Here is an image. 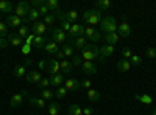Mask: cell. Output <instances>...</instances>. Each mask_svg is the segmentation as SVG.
Here are the masks:
<instances>
[{
  "mask_svg": "<svg viewBox=\"0 0 156 115\" xmlns=\"http://www.w3.org/2000/svg\"><path fill=\"white\" fill-rule=\"evenodd\" d=\"M81 56L84 61H98V62H105L106 59L101 56L100 53V47H97V44H87L83 50H81Z\"/></svg>",
  "mask_w": 156,
  "mask_h": 115,
  "instance_id": "1",
  "label": "cell"
},
{
  "mask_svg": "<svg viewBox=\"0 0 156 115\" xmlns=\"http://www.w3.org/2000/svg\"><path fill=\"white\" fill-rule=\"evenodd\" d=\"M103 16H101V11L98 9H87L83 12V22L87 23L89 27H94V25H98L101 22Z\"/></svg>",
  "mask_w": 156,
  "mask_h": 115,
  "instance_id": "2",
  "label": "cell"
},
{
  "mask_svg": "<svg viewBox=\"0 0 156 115\" xmlns=\"http://www.w3.org/2000/svg\"><path fill=\"white\" fill-rule=\"evenodd\" d=\"M100 28L103 30V33H105V34H108V33H117L119 25H117V22H115V19L112 16H108V17H103L101 19Z\"/></svg>",
  "mask_w": 156,
  "mask_h": 115,
  "instance_id": "3",
  "label": "cell"
},
{
  "mask_svg": "<svg viewBox=\"0 0 156 115\" xmlns=\"http://www.w3.org/2000/svg\"><path fill=\"white\" fill-rule=\"evenodd\" d=\"M5 23L8 25V27H12V28H20L22 25H28L30 22H28L27 17L22 19V17H19L16 14H9V16H6V22Z\"/></svg>",
  "mask_w": 156,
  "mask_h": 115,
  "instance_id": "4",
  "label": "cell"
},
{
  "mask_svg": "<svg viewBox=\"0 0 156 115\" xmlns=\"http://www.w3.org/2000/svg\"><path fill=\"white\" fill-rule=\"evenodd\" d=\"M87 41H90V44H97L98 41H101V33L97 31L94 27H84V34H83Z\"/></svg>",
  "mask_w": 156,
  "mask_h": 115,
  "instance_id": "5",
  "label": "cell"
},
{
  "mask_svg": "<svg viewBox=\"0 0 156 115\" xmlns=\"http://www.w3.org/2000/svg\"><path fill=\"white\" fill-rule=\"evenodd\" d=\"M50 39H51V41H55L58 45H59V44L64 45V44L67 42V34L64 33L59 27H55L53 30H51V33H50Z\"/></svg>",
  "mask_w": 156,
  "mask_h": 115,
  "instance_id": "6",
  "label": "cell"
},
{
  "mask_svg": "<svg viewBox=\"0 0 156 115\" xmlns=\"http://www.w3.org/2000/svg\"><path fill=\"white\" fill-rule=\"evenodd\" d=\"M30 9H31V3L25 2V0H20V2L16 5V16H19V17L25 19V17L28 16Z\"/></svg>",
  "mask_w": 156,
  "mask_h": 115,
  "instance_id": "7",
  "label": "cell"
},
{
  "mask_svg": "<svg viewBox=\"0 0 156 115\" xmlns=\"http://www.w3.org/2000/svg\"><path fill=\"white\" fill-rule=\"evenodd\" d=\"M84 34V25H80V23H72V28L67 34V39H76V37H80Z\"/></svg>",
  "mask_w": 156,
  "mask_h": 115,
  "instance_id": "8",
  "label": "cell"
},
{
  "mask_svg": "<svg viewBox=\"0 0 156 115\" xmlns=\"http://www.w3.org/2000/svg\"><path fill=\"white\" fill-rule=\"evenodd\" d=\"M64 87L67 89V92H76L78 89H81V81H78L75 78H67L64 81Z\"/></svg>",
  "mask_w": 156,
  "mask_h": 115,
  "instance_id": "9",
  "label": "cell"
},
{
  "mask_svg": "<svg viewBox=\"0 0 156 115\" xmlns=\"http://www.w3.org/2000/svg\"><path fill=\"white\" fill-rule=\"evenodd\" d=\"M27 96V90H23L22 93H14L11 96V100H9V106L14 109V107H19L22 103H23V98Z\"/></svg>",
  "mask_w": 156,
  "mask_h": 115,
  "instance_id": "10",
  "label": "cell"
},
{
  "mask_svg": "<svg viewBox=\"0 0 156 115\" xmlns=\"http://www.w3.org/2000/svg\"><path fill=\"white\" fill-rule=\"evenodd\" d=\"M45 31H47V25L44 22H34L31 25V33L36 34V36H45Z\"/></svg>",
  "mask_w": 156,
  "mask_h": 115,
  "instance_id": "11",
  "label": "cell"
},
{
  "mask_svg": "<svg viewBox=\"0 0 156 115\" xmlns=\"http://www.w3.org/2000/svg\"><path fill=\"white\" fill-rule=\"evenodd\" d=\"M50 75H56V73H61V67H59V61L56 59H50L47 61V69H45Z\"/></svg>",
  "mask_w": 156,
  "mask_h": 115,
  "instance_id": "12",
  "label": "cell"
},
{
  "mask_svg": "<svg viewBox=\"0 0 156 115\" xmlns=\"http://www.w3.org/2000/svg\"><path fill=\"white\" fill-rule=\"evenodd\" d=\"M64 81H66V75H62V73H56V75H51L50 76V86H53V87H61L64 84Z\"/></svg>",
  "mask_w": 156,
  "mask_h": 115,
  "instance_id": "13",
  "label": "cell"
},
{
  "mask_svg": "<svg viewBox=\"0 0 156 115\" xmlns=\"http://www.w3.org/2000/svg\"><path fill=\"white\" fill-rule=\"evenodd\" d=\"M81 70H83L84 75H95V73H97L95 64H94V62H90V61H83V64H81Z\"/></svg>",
  "mask_w": 156,
  "mask_h": 115,
  "instance_id": "14",
  "label": "cell"
},
{
  "mask_svg": "<svg viewBox=\"0 0 156 115\" xmlns=\"http://www.w3.org/2000/svg\"><path fill=\"white\" fill-rule=\"evenodd\" d=\"M25 78H27V81H28L30 84H39V83H41V79L44 78V76L41 75V72L33 70V72H28Z\"/></svg>",
  "mask_w": 156,
  "mask_h": 115,
  "instance_id": "15",
  "label": "cell"
},
{
  "mask_svg": "<svg viewBox=\"0 0 156 115\" xmlns=\"http://www.w3.org/2000/svg\"><path fill=\"white\" fill-rule=\"evenodd\" d=\"M6 41H8V44H11L12 47H22V45L25 44V41L22 39V37L17 36V33H11V34H8Z\"/></svg>",
  "mask_w": 156,
  "mask_h": 115,
  "instance_id": "16",
  "label": "cell"
},
{
  "mask_svg": "<svg viewBox=\"0 0 156 115\" xmlns=\"http://www.w3.org/2000/svg\"><path fill=\"white\" fill-rule=\"evenodd\" d=\"M117 34L122 36V37H128L129 34H131V27H129V23L126 20H123L119 25V28H117Z\"/></svg>",
  "mask_w": 156,
  "mask_h": 115,
  "instance_id": "17",
  "label": "cell"
},
{
  "mask_svg": "<svg viewBox=\"0 0 156 115\" xmlns=\"http://www.w3.org/2000/svg\"><path fill=\"white\" fill-rule=\"evenodd\" d=\"M44 50H45V52L48 53V55H56V52H58V50H61L59 48V45L55 42V41H51L50 39V37H48V41H47V44H45V47H44Z\"/></svg>",
  "mask_w": 156,
  "mask_h": 115,
  "instance_id": "18",
  "label": "cell"
},
{
  "mask_svg": "<svg viewBox=\"0 0 156 115\" xmlns=\"http://www.w3.org/2000/svg\"><path fill=\"white\" fill-rule=\"evenodd\" d=\"M28 103L31 104V106H34V107H37V109H45V106H47V101L45 100H42V98H37V96H30L28 98Z\"/></svg>",
  "mask_w": 156,
  "mask_h": 115,
  "instance_id": "19",
  "label": "cell"
},
{
  "mask_svg": "<svg viewBox=\"0 0 156 115\" xmlns=\"http://www.w3.org/2000/svg\"><path fill=\"white\" fill-rule=\"evenodd\" d=\"M61 50H62V53H64V56H66V58L73 56V55H75V48H73L72 39H67V42L61 47Z\"/></svg>",
  "mask_w": 156,
  "mask_h": 115,
  "instance_id": "20",
  "label": "cell"
},
{
  "mask_svg": "<svg viewBox=\"0 0 156 115\" xmlns=\"http://www.w3.org/2000/svg\"><path fill=\"white\" fill-rule=\"evenodd\" d=\"M47 41H48V37H45V36H36V37H34V42H33L31 47H33L34 50H41V48L45 47Z\"/></svg>",
  "mask_w": 156,
  "mask_h": 115,
  "instance_id": "21",
  "label": "cell"
},
{
  "mask_svg": "<svg viewBox=\"0 0 156 115\" xmlns=\"http://www.w3.org/2000/svg\"><path fill=\"white\" fill-rule=\"evenodd\" d=\"M59 67H61V73L62 75H69L72 70H73V67H72V62L66 58V59H62V61H59Z\"/></svg>",
  "mask_w": 156,
  "mask_h": 115,
  "instance_id": "22",
  "label": "cell"
},
{
  "mask_svg": "<svg viewBox=\"0 0 156 115\" xmlns=\"http://www.w3.org/2000/svg\"><path fill=\"white\" fill-rule=\"evenodd\" d=\"M103 41H105V44H109V45H115L117 42H119V34L117 33H108L101 37Z\"/></svg>",
  "mask_w": 156,
  "mask_h": 115,
  "instance_id": "23",
  "label": "cell"
},
{
  "mask_svg": "<svg viewBox=\"0 0 156 115\" xmlns=\"http://www.w3.org/2000/svg\"><path fill=\"white\" fill-rule=\"evenodd\" d=\"M72 44H73V48L75 50H83L87 45V39H86L84 36H80V37H76V39H73Z\"/></svg>",
  "mask_w": 156,
  "mask_h": 115,
  "instance_id": "24",
  "label": "cell"
},
{
  "mask_svg": "<svg viewBox=\"0 0 156 115\" xmlns=\"http://www.w3.org/2000/svg\"><path fill=\"white\" fill-rule=\"evenodd\" d=\"M100 53H101V56L103 58H109L112 53H114V45H109V44H103L101 47H100Z\"/></svg>",
  "mask_w": 156,
  "mask_h": 115,
  "instance_id": "25",
  "label": "cell"
},
{
  "mask_svg": "<svg viewBox=\"0 0 156 115\" xmlns=\"http://www.w3.org/2000/svg\"><path fill=\"white\" fill-rule=\"evenodd\" d=\"M12 73H14L16 78H23V76H27V67L22 66V64H17V66L14 67V70H12Z\"/></svg>",
  "mask_w": 156,
  "mask_h": 115,
  "instance_id": "26",
  "label": "cell"
},
{
  "mask_svg": "<svg viewBox=\"0 0 156 115\" xmlns=\"http://www.w3.org/2000/svg\"><path fill=\"white\" fill-rule=\"evenodd\" d=\"M131 62H129L128 59H120L119 62H117V70L119 72H128V70H131Z\"/></svg>",
  "mask_w": 156,
  "mask_h": 115,
  "instance_id": "27",
  "label": "cell"
},
{
  "mask_svg": "<svg viewBox=\"0 0 156 115\" xmlns=\"http://www.w3.org/2000/svg\"><path fill=\"white\" fill-rule=\"evenodd\" d=\"M87 98L90 101H94V103H98V101L101 100V93L98 90H95V89H89L87 90Z\"/></svg>",
  "mask_w": 156,
  "mask_h": 115,
  "instance_id": "28",
  "label": "cell"
},
{
  "mask_svg": "<svg viewBox=\"0 0 156 115\" xmlns=\"http://www.w3.org/2000/svg\"><path fill=\"white\" fill-rule=\"evenodd\" d=\"M59 109H61V106H59L58 101H51L48 109H47V113L48 115H58L59 113Z\"/></svg>",
  "mask_w": 156,
  "mask_h": 115,
  "instance_id": "29",
  "label": "cell"
},
{
  "mask_svg": "<svg viewBox=\"0 0 156 115\" xmlns=\"http://www.w3.org/2000/svg\"><path fill=\"white\" fill-rule=\"evenodd\" d=\"M95 6H97V9L98 11H106V9H109L111 8V2L109 0H98V2L95 3Z\"/></svg>",
  "mask_w": 156,
  "mask_h": 115,
  "instance_id": "30",
  "label": "cell"
},
{
  "mask_svg": "<svg viewBox=\"0 0 156 115\" xmlns=\"http://www.w3.org/2000/svg\"><path fill=\"white\" fill-rule=\"evenodd\" d=\"M12 11V3L8 0H0V12H11Z\"/></svg>",
  "mask_w": 156,
  "mask_h": 115,
  "instance_id": "31",
  "label": "cell"
},
{
  "mask_svg": "<svg viewBox=\"0 0 156 115\" xmlns=\"http://www.w3.org/2000/svg\"><path fill=\"white\" fill-rule=\"evenodd\" d=\"M66 20L70 22V23H76V20H78V11H75V9L67 11L66 12Z\"/></svg>",
  "mask_w": 156,
  "mask_h": 115,
  "instance_id": "32",
  "label": "cell"
},
{
  "mask_svg": "<svg viewBox=\"0 0 156 115\" xmlns=\"http://www.w3.org/2000/svg\"><path fill=\"white\" fill-rule=\"evenodd\" d=\"M83 61H84V59H83L81 53H75V55L72 56V61H70V62H72V67H73V69H75V67H80L81 64H83Z\"/></svg>",
  "mask_w": 156,
  "mask_h": 115,
  "instance_id": "33",
  "label": "cell"
},
{
  "mask_svg": "<svg viewBox=\"0 0 156 115\" xmlns=\"http://www.w3.org/2000/svg\"><path fill=\"white\" fill-rule=\"evenodd\" d=\"M45 5L48 6L50 12H56L59 9V2L58 0H45Z\"/></svg>",
  "mask_w": 156,
  "mask_h": 115,
  "instance_id": "34",
  "label": "cell"
},
{
  "mask_svg": "<svg viewBox=\"0 0 156 115\" xmlns=\"http://www.w3.org/2000/svg\"><path fill=\"white\" fill-rule=\"evenodd\" d=\"M28 34H30V27L28 25H22L20 28H17V36L22 37L23 41H25V37H27Z\"/></svg>",
  "mask_w": 156,
  "mask_h": 115,
  "instance_id": "35",
  "label": "cell"
},
{
  "mask_svg": "<svg viewBox=\"0 0 156 115\" xmlns=\"http://www.w3.org/2000/svg\"><path fill=\"white\" fill-rule=\"evenodd\" d=\"M136 100H139L142 104H147V106H150V104L153 103V98H151L150 95H147V93H144V95H136Z\"/></svg>",
  "mask_w": 156,
  "mask_h": 115,
  "instance_id": "36",
  "label": "cell"
},
{
  "mask_svg": "<svg viewBox=\"0 0 156 115\" xmlns=\"http://www.w3.org/2000/svg\"><path fill=\"white\" fill-rule=\"evenodd\" d=\"M53 96H55V93L51 90H48V89H42L41 90V98L45 101H53Z\"/></svg>",
  "mask_w": 156,
  "mask_h": 115,
  "instance_id": "37",
  "label": "cell"
},
{
  "mask_svg": "<svg viewBox=\"0 0 156 115\" xmlns=\"http://www.w3.org/2000/svg\"><path fill=\"white\" fill-rule=\"evenodd\" d=\"M41 17V14L37 12V9H34V8H31L30 9V12H28V16H27V19H28V22H37V19Z\"/></svg>",
  "mask_w": 156,
  "mask_h": 115,
  "instance_id": "38",
  "label": "cell"
},
{
  "mask_svg": "<svg viewBox=\"0 0 156 115\" xmlns=\"http://www.w3.org/2000/svg\"><path fill=\"white\" fill-rule=\"evenodd\" d=\"M69 115H83V107H80L78 104H72L67 110Z\"/></svg>",
  "mask_w": 156,
  "mask_h": 115,
  "instance_id": "39",
  "label": "cell"
},
{
  "mask_svg": "<svg viewBox=\"0 0 156 115\" xmlns=\"http://www.w3.org/2000/svg\"><path fill=\"white\" fill-rule=\"evenodd\" d=\"M66 95H67V89H66V87H58V89H56V92H55V96H56L58 100H62V98H66Z\"/></svg>",
  "mask_w": 156,
  "mask_h": 115,
  "instance_id": "40",
  "label": "cell"
},
{
  "mask_svg": "<svg viewBox=\"0 0 156 115\" xmlns=\"http://www.w3.org/2000/svg\"><path fill=\"white\" fill-rule=\"evenodd\" d=\"M45 25H53L55 22H56V16L53 14V12H50V14H47L45 17H44V20H42Z\"/></svg>",
  "mask_w": 156,
  "mask_h": 115,
  "instance_id": "41",
  "label": "cell"
},
{
  "mask_svg": "<svg viewBox=\"0 0 156 115\" xmlns=\"http://www.w3.org/2000/svg\"><path fill=\"white\" fill-rule=\"evenodd\" d=\"M0 37H3V39L8 37V25L3 22H0Z\"/></svg>",
  "mask_w": 156,
  "mask_h": 115,
  "instance_id": "42",
  "label": "cell"
},
{
  "mask_svg": "<svg viewBox=\"0 0 156 115\" xmlns=\"http://www.w3.org/2000/svg\"><path fill=\"white\" fill-rule=\"evenodd\" d=\"M133 55H134V53H133V50H131V48H128V47H125V48L122 50V56H123V59H128V61H129V59L133 58Z\"/></svg>",
  "mask_w": 156,
  "mask_h": 115,
  "instance_id": "43",
  "label": "cell"
},
{
  "mask_svg": "<svg viewBox=\"0 0 156 115\" xmlns=\"http://www.w3.org/2000/svg\"><path fill=\"white\" fill-rule=\"evenodd\" d=\"M59 28H61L64 33H66V34H69V31H70V28H72V23H70V22H67V20H62Z\"/></svg>",
  "mask_w": 156,
  "mask_h": 115,
  "instance_id": "44",
  "label": "cell"
},
{
  "mask_svg": "<svg viewBox=\"0 0 156 115\" xmlns=\"http://www.w3.org/2000/svg\"><path fill=\"white\" fill-rule=\"evenodd\" d=\"M20 48H22L20 52H22V55H23L25 58H27V56H28V55L31 53V50H33V47H31V45H28V44H23V45H22Z\"/></svg>",
  "mask_w": 156,
  "mask_h": 115,
  "instance_id": "45",
  "label": "cell"
},
{
  "mask_svg": "<svg viewBox=\"0 0 156 115\" xmlns=\"http://www.w3.org/2000/svg\"><path fill=\"white\" fill-rule=\"evenodd\" d=\"M129 62H131V66H136V67H139L140 64H142V59H140V56H139V55H133V58L129 59Z\"/></svg>",
  "mask_w": 156,
  "mask_h": 115,
  "instance_id": "46",
  "label": "cell"
},
{
  "mask_svg": "<svg viewBox=\"0 0 156 115\" xmlns=\"http://www.w3.org/2000/svg\"><path fill=\"white\" fill-rule=\"evenodd\" d=\"M37 12H39V14H41L42 17H45L47 14H50V9H48V6H47V5L44 3V5L41 6V8H37Z\"/></svg>",
  "mask_w": 156,
  "mask_h": 115,
  "instance_id": "47",
  "label": "cell"
},
{
  "mask_svg": "<svg viewBox=\"0 0 156 115\" xmlns=\"http://www.w3.org/2000/svg\"><path fill=\"white\" fill-rule=\"evenodd\" d=\"M145 53H147V56H148L150 59H154V58H156V48H154V47H148V48L145 50Z\"/></svg>",
  "mask_w": 156,
  "mask_h": 115,
  "instance_id": "48",
  "label": "cell"
},
{
  "mask_svg": "<svg viewBox=\"0 0 156 115\" xmlns=\"http://www.w3.org/2000/svg\"><path fill=\"white\" fill-rule=\"evenodd\" d=\"M39 87H42V89H48L50 87V78H42L41 83H39Z\"/></svg>",
  "mask_w": 156,
  "mask_h": 115,
  "instance_id": "49",
  "label": "cell"
},
{
  "mask_svg": "<svg viewBox=\"0 0 156 115\" xmlns=\"http://www.w3.org/2000/svg\"><path fill=\"white\" fill-rule=\"evenodd\" d=\"M81 87L86 89V90H89V89L92 87V81H90V79H83L81 81Z\"/></svg>",
  "mask_w": 156,
  "mask_h": 115,
  "instance_id": "50",
  "label": "cell"
},
{
  "mask_svg": "<svg viewBox=\"0 0 156 115\" xmlns=\"http://www.w3.org/2000/svg\"><path fill=\"white\" fill-rule=\"evenodd\" d=\"M34 37H36V34H33V33H30L27 37H25V44H28V45H33V42H34Z\"/></svg>",
  "mask_w": 156,
  "mask_h": 115,
  "instance_id": "51",
  "label": "cell"
},
{
  "mask_svg": "<svg viewBox=\"0 0 156 115\" xmlns=\"http://www.w3.org/2000/svg\"><path fill=\"white\" fill-rule=\"evenodd\" d=\"M44 3H45V0H33L31 6H34V9H37V8H41Z\"/></svg>",
  "mask_w": 156,
  "mask_h": 115,
  "instance_id": "52",
  "label": "cell"
},
{
  "mask_svg": "<svg viewBox=\"0 0 156 115\" xmlns=\"http://www.w3.org/2000/svg\"><path fill=\"white\" fill-rule=\"evenodd\" d=\"M55 58H56V61H62V59H66V56H64V53H62V50H58L56 55H55Z\"/></svg>",
  "mask_w": 156,
  "mask_h": 115,
  "instance_id": "53",
  "label": "cell"
},
{
  "mask_svg": "<svg viewBox=\"0 0 156 115\" xmlns=\"http://www.w3.org/2000/svg\"><path fill=\"white\" fill-rule=\"evenodd\" d=\"M31 64H33V61H31V58H28V56H27V58H25V59H23V62H22V66H25V67H30V66H31Z\"/></svg>",
  "mask_w": 156,
  "mask_h": 115,
  "instance_id": "54",
  "label": "cell"
},
{
  "mask_svg": "<svg viewBox=\"0 0 156 115\" xmlns=\"http://www.w3.org/2000/svg\"><path fill=\"white\" fill-rule=\"evenodd\" d=\"M37 69H39V70L47 69V61H39V62H37Z\"/></svg>",
  "mask_w": 156,
  "mask_h": 115,
  "instance_id": "55",
  "label": "cell"
},
{
  "mask_svg": "<svg viewBox=\"0 0 156 115\" xmlns=\"http://www.w3.org/2000/svg\"><path fill=\"white\" fill-rule=\"evenodd\" d=\"M6 45H8V41L3 39V37H0V50H5Z\"/></svg>",
  "mask_w": 156,
  "mask_h": 115,
  "instance_id": "56",
  "label": "cell"
},
{
  "mask_svg": "<svg viewBox=\"0 0 156 115\" xmlns=\"http://www.w3.org/2000/svg\"><path fill=\"white\" fill-rule=\"evenodd\" d=\"M83 115H94V109L92 107H84L83 109Z\"/></svg>",
  "mask_w": 156,
  "mask_h": 115,
  "instance_id": "57",
  "label": "cell"
},
{
  "mask_svg": "<svg viewBox=\"0 0 156 115\" xmlns=\"http://www.w3.org/2000/svg\"><path fill=\"white\" fill-rule=\"evenodd\" d=\"M151 115H156V109H154V110H153V112H151Z\"/></svg>",
  "mask_w": 156,
  "mask_h": 115,
  "instance_id": "58",
  "label": "cell"
},
{
  "mask_svg": "<svg viewBox=\"0 0 156 115\" xmlns=\"http://www.w3.org/2000/svg\"><path fill=\"white\" fill-rule=\"evenodd\" d=\"M0 22H2V16H0Z\"/></svg>",
  "mask_w": 156,
  "mask_h": 115,
  "instance_id": "59",
  "label": "cell"
},
{
  "mask_svg": "<svg viewBox=\"0 0 156 115\" xmlns=\"http://www.w3.org/2000/svg\"><path fill=\"white\" fill-rule=\"evenodd\" d=\"M154 48H156V47H154Z\"/></svg>",
  "mask_w": 156,
  "mask_h": 115,
  "instance_id": "60",
  "label": "cell"
}]
</instances>
